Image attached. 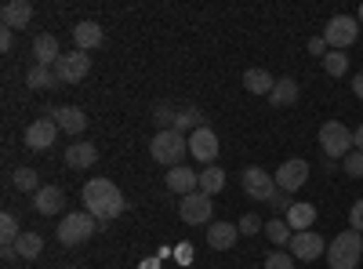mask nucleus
<instances>
[{
	"mask_svg": "<svg viewBox=\"0 0 363 269\" xmlns=\"http://www.w3.org/2000/svg\"><path fill=\"white\" fill-rule=\"evenodd\" d=\"M124 207H128L124 193H120V186L109 182V178H91L84 186V212H91L102 226L116 215H124Z\"/></svg>",
	"mask_w": 363,
	"mask_h": 269,
	"instance_id": "nucleus-1",
	"label": "nucleus"
},
{
	"mask_svg": "<svg viewBox=\"0 0 363 269\" xmlns=\"http://www.w3.org/2000/svg\"><path fill=\"white\" fill-rule=\"evenodd\" d=\"M359 258H363V233H356V229L338 233L335 241L327 244V265L330 269H356Z\"/></svg>",
	"mask_w": 363,
	"mask_h": 269,
	"instance_id": "nucleus-2",
	"label": "nucleus"
},
{
	"mask_svg": "<svg viewBox=\"0 0 363 269\" xmlns=\"http://www.w3.org/2000/svg\"><path fill=\"white\" fill-rule=\"evenodd\" d=\"M149 153H153V160L157 164H164V168H178L182 160L189 157V138L182 135V131H157L153 135V142H149Z\"/></svg>",
	"mask_w": 363,
	"mask_h": 269,
	"instance_id": "nucleus-3",
	"label": "nucleus"
},
{
	"mask_svg": "<svg viewBox=\"0 0 363 269\" xmlns=\"http://www.w3.org/2000/svg\"><path fill=\"white\" fill-rule=\"evenodd\" d=\"M99 219L91 215V212H73V215H66L62 222H58V229H55V236H58V244H66V248H77V244H87L91 236L99 233Z\"/></svg>",
	"mask_w": 363,
	"mask_h": 269,
	"instance_id": "nucleus-4",
	"label": "nucleus"
},
{
	"mask_svg": "<svg viewBox=\"0 0 363 269\" xmlns=\"http://www.w3.org/2000/svg\"><path fill=\"white\" fill-rule=\"evenodd\" d=\"M320 149H323V157L327 160H345L352 153V131L342 124V121H327L320 128Z\"/></svg>",
	"mask_w": 363,
	"mask_h": 269,
	"instance_id": "nucleus-5",
	"label": "nucleus"
},
{
	"mask_svg": "<svg viewBox=\"0 0 363 269\" xmlns=\"http://www.w3.org/2000/svg\"><path fill=\"white\" fill-rule=\"evenodd\" d=\"M356 37H359V22H356L352 15H335V18L323 26V40H327L330 51H345V48H352Z\"/></svg>",
	"mask_w": 363,
	"mask_h": 269,
	"instance_id": "nucleus-6",
	"label": "nucleus"
},
{
	"mask_svg": "<svg viewBox=\"0 0 363 269\" xmlns=\"http://www.w3.org/2000/svg\"><path fill=\"white\" fill-rule=\"evenodd\" d=\"M178 215L186 226H211V215H215V197H207V193H189V197H182L178 204Z\"/></svg>",
	"mask_w": 363,
	"mask_h": 269,
	"instance_id": "nucleus-7",
	"label": "nucleus"
},
{
	"mask_svg": "<svg viewBox=\"0 0 363 269\" xmlns=\"http://www.w3.org/2000/svg\"><path fill=\"white\" fill-rule=\"evenodd\" d=\"M240 182H244V193L255 200V204H269L272 193H277V178H272L265 168H244V175H240Z\"/></svg>",
	"mask_w": 363,
	"mask_h": 269,
	"instance_id": "nucleus-8",
	"label": "nucleus"
},
{
	"mask_svg": "<svg viewBox=\"0 0 363 269\" xmlns=\"http://www.w3.org/2000/svg\"><path fill=\"white\" fill-rule=\"evenodd\" d=\"M277 190H284V193H298L301 186L309 182V164L301 160V157H291V160H284L280 168H277Z\"/></svg>",
	"mask_w": 363,
	"mask_h": 269,
	"instance_id": "nucleus-9",
	"label": "nucleus"
},
{
	"mask_svg": "<svg viewBox=\"0 0 363 269\" xmlns=\"http://www.w3.org/2000/svg\"><path fill=\"white\" fill-rule=\"evenodd\" d=\"M87 73H91V58H87V51H69V55H62V58L55 62V77H58V84H80Z\"/></svg>",
	"mask_w": 363,
	"mask_h": 269,
	"instance_id": "nucleus-10",
	"label": "nucleus"
},
{
	"mask_svg": "<svg viewBox=\"0 0 363 269\" xmlns=\"http://www.w3.org/2000/svg\"><path fill=\"white\" fill-rule=\"evenodd\" d=\"M55 138H58V124L51 121L48 113L26 128V149H33V153H44V149H51Z\"/></svg>",
	"mask_w": 363,
	"mask_h": 269,
	"instance_id": "nucleus-11",
	"label": "nucleus"
},
{
	"mask_svg": "<svg viewBox=\"0 0 363 269\" xmlns=\"http://www.w3.org/2000/svg\"><path fill=\"white\" fill-rule=\"evenodd\" d=\"M218 149H222L218 146V135L211 131L207 124L189 135V157H196V164H207L211 168V164H215V157H218Z\"/></svg>",
	"mask_w": 363,
	"mask_h": 269,
	"instance_id": "nucleus-12",
	"label": "nucleus"
},
{
	"mask_svg": "<svg viewBox=\"0 0 363 269\" xmlns=\"http://www.w3.org/2000/svg\"><path fill=\"white\" fill-rule=\"evenodd\" d=\"M291 255H294V262H316L320 255H327V244H323L320 233L306 229V233L291 236Z\"/></svg>",
	"mask_w": 363,
	"mask_h": 269,
	"instance_id": "nucleus-13",
	"label": "nucleus"
},
{
	"mask_svg": "<svg viewBox=\"0 0 363 269\" xmlns=\"http://www.w3.org/2000/svg\"><path fill=\"white\" fill-rule=\"evenodd\" d=\"M48 116L58 124V131H66V135H84V128H87V113L80 109V106H58V109H48Z\"/></svg>",
	"mask_w": 363,
	"mask_h": 269,
	"instance_id": "nucleus-14",
	"label": "nucleus"
},
{
	"mask_svg": "<svg viewBox=\"0 0 363 269\" xmlns=\"http://www.w3.org/2000/svg\"><path fill=\"white\" fill-rule=\"evenodd\" d=\"M167 190L178 193V197H189L200 190V175L186 164H178V168H167Z\"/></svg>",
	"mask_w": 363,
	"mask_h": 269,
	"instance_id": "nucleus-15",
	"label": "nucleus"
},
{
	"mask_svg": "<svg viewBox=\"0 0 363 269\" xmlns=\"http://www.w3.org/2000/svg\"><path fill=\"white\" fill-rule=\"evenodd\" d=\"M29 18H33V4H29V0H8V4L0 8V22H4V29H26Z\"/></svg>",
	"mask_w": 363,
	"mask_h": 269,
	"instance_id": "nucleus-16",
	"label": "nucleus"
},
{
	"mask_svg": "<svg viewBox=\"0 0 363 269\" xmlns=\"http://www.w3.org/2000/svg\"><path fill=\"white\" fill-rule=\"evenodd\" d=\"M95 160H99V149L91 146V142L77 138L73 146H66V164H69L73 171H87V168H95Z\"/></svg>",
	"mask_w": 363,
	"mask_h": 269,
	"instance_id": "nucleus-17",
	"label": "nucleus"
},
{
	"mask_svg": "<svg viewBox=\"0 0 363 269\" xmlns=\"http://www.w3.org/2000/svg\"><path fill=\"white\" fill-rule=\"evenodd\" d=\"M102 40H106V33H102L99 22H77V26H73V44H77V51H95V48H102Z\"/></svg>",
	"mask_w": 363,
	"mask_h": 269,
	"instance_id": "nucleus-18",
	"label": "nucleus"
},
{
	"mask_svg": "<svg viewBox=\"0 0 363 269\" xmlns=\"http://www.w3.org/2000/svg\"><path fill=\"white\" fill-rule=\"evenodd\" d=\"M33 58H37V66H48L55 70V62L62 58V48H58V37L55 33H40L33 40Z\"/></svg>",
	"mask_w": 363,
	"mask_h": 269,
	"instance_id": "nucleus-19",
	"label": "nucleus"
},
{
	"mask_svg": "<svg viewBox=\"0 0 363 269\" xmlns=\"http://www.w3.org/2000/svg\"><path fill=\"white\" fill-rule=\"evenodd\" d=\"M236 241H240V229L233 222H211L207 226V244L215 251H229Z\"/></svg>",
	"mask_w": 363,
	"mask_h": 269,
	"instance_id": "nucleus-20",
	"label": "nucleus"
},
{
	"mask_svg": "<svg viewBox=\"0 0 363 269\" xmlns=\"http://www.w3.org/2000/svg\"><path fill=\"white\" fill-rule=\"evenodd\" d=\"M33 207H37L40 215H58V212L66 207V193L58 190V186H44V190L33 197Z\"/></svg>",
	"mask_w": 363,
	"mask_h": 269,
	"instance_id": "nucleus-21",
	"label": "nucleus"
},
{
	"mask_svg": "<svg viewBox=\"0 0 363 269\" xmlns=\"http://www.w3.org/2000/svg\"><path fill=\"white\" fill-rule=\"evenodd\" d=\"M313 222H316V207H313V204H301V200H294V204L287 207V226H291L294 233H306V229H313Z\"/></svg>",
	"mask_w": 363,
	"mask_h": 269,
	"instance_id": "nucleus-22",
	"label": "nucleus"
},
{
	"mask_svg": "<svg viewBox=\"0 0 363 269\" xmlns=\"http://www.w3.org/2000/svg\"><path fill=\"white\" fill-rule=\"evenodd\" d=\"M40 251H44V236L33 229H22V236L15 241V255L29 262V258H40Z\"/></svg>",
	"mask_w": 363,
	"mask_h": 269,
	"instance_id": "nucleus-23",
	"label": "nucleus"
},
{
	"mask_svg": "<svg viewBox=\"0 0 363 269\" xmlns=\"http://www.w3.org/2000/svg\"><path fill=\"white\" fill-rule=\"evenodd\" d=\"M272 106H294L298 102V80L294 77H280L277 87H272V95H269Z\"/></svg>",
	"mask_w": 363,
	"mask_h": 269,
	"instance_id": "nucleus-24",
	"label": "nucleus"
},
{
	"mask_svg": "<svg viewBox=\"0 0 363 269\" xmlns=\"http://www.w3.org/2000/svg\"><path fill=\"white\" fill-rule=\"evenodd\" d=\"M58 84V77H55V70H48V66H29L26 70V87H33V92H48V87H55Z\"/></svg>",
	"mask_w": 363,
	"mask_h": 269,
	"instance_id": "nucleus-25",
	"label": "nucleus"
},
{
	"mask_svg": "<svg viewBox=\"0 0 363 269\" xmlns=\"http://www.w3.org/2000/svg\"><path fill=\"white\" fill-rule=\"evenodd\" d=\"M244 87H247L251 95H265V99H269L272 87H277V80H272L265 70H247V73H244Z\"/></svg>",
	"mask_w": 363,
	"mask_h": 269,
	"instance_id": "nucleus-26",
	"label": "nucleus"
},
{
	"mask_svg": "<svg viewBox=\"0 0 363 269\" xmlns=\"http://www.w3.org/2000/svg\"><path fill=\"white\" fill-rule=\"evenodd\" d=\"M225 190V171L222 168H203L200 171V193H207V197H215V193H222Z\"/></svg>",
	"mask_w": 363,
	"mask_h": 269,
	"instance_id": "nucleus-27",
	"label": "nucleus"
},
{
	"mask_svg": "<svg viewBox=\"0 0 363 269\" xmlns=\"http://www.w3.org/2000/svg\"><path fill=\"white\" fill-rule=\"evenodd\" d=\"M11 182H15V190H18V193H33V197L44 190V186H40V175H37L33 168H15Z\"/></svg>",
	"mask_w": 363,
	"mask_h": 269,
	"instance_id": "nucleus-28",
	"label": "nucleus"
},
{
	"mask_svg": "<svg viewBox=\"0 0 363 269\" xmlns=\"http://www.w3.org/2000/svg\"><path fill=\"white\" fill-rule=\"evenodd\" d=\"M265 236L277 248H291V236H294V229L287 226V219H272V222H265Z\"/></svg>",
	"mask_w": 363,
	"mask_h": 269,
	"instance_id": "nucleus-29",
	"label": "nucleus"
},
{
	"mask_svg": "<svg viewBox=\"0 0 363 269\" xmlns=\"http://www.w3.org/2000/svg\"><path fill=\"white\" fill-rule=\"evenodd\" d=\"M18 236H22V229H18L15 215H11V212H4V215H0V244H4V248H15Z\"/></svg>",
	"mask_w": 363,
	"mask_h": 269,
	"instance_id": "nucleus-30",
	"label": "nucleus"
},
{
	"mask_svg": "<svg viewBox=\"0 0 363 269\" xmlns=\"http://www.w3.org/2000/svg\"><path fill=\"white\" fill-rule=\"evenodd\" d=\"M323 70H327L330 77H345V73H349V58H345V51H327Z\"/></svg>",
	"mask_w": 363,
	"mask_h": 269,
	"instance_id": "nucleus-31",
	"label": "nucleus"
},
{
	"mask_svg": "<svg viewBox=\"0 0 363 269\" xmlns=\"http://www.w3.org/2000/svg\"><path fill=\"white\" fill-rule=\"evenodd\" d=\"M236 229H240V236H255V233H265V222L251 212V215H244V219L236 222Z\"/></svg>",
	"mask_w": 363,
	"mask_h": 269,
	"instance_id": "nucleus-32",
	"label": "nucleus"
},
{
	"mask_svg": "<svg viewBox=\"0 0 363 269\" xmlns=\"http://www.w3.org/2000/svg\"><path fill=\"white\" fill-rule=\"evenodd\" d=\"M342 168H345L349 178H363V153H359V149H352V153L342 160Z\"/></svg>",
	"mask_w": 363,
	"mask_h": 269,
	"instance_id": "nucleus-33",
	"label": "nucleus"
},
{
	"mask_svg": "<svg viewBox=\"0 0 363 269\" xmlns=\"http://www.w3.org/2000/svg\"><path fill=\"white\" fill-rule=\"evenodd\" d=\"M265 269H294V255L291 251H272L265 258Z\"/></svg>",
	"mask_w": 363,
	"mask_h": 269,
	"instance_id": "nucleus-34",
	"label": "nucleus"
},
{
	"mask_svg": "<svg viewBox=\"0 0 363 269\" xmlns=\"http://www.w3.org/2000/svg\"><path fill=\"white\" fill-rule=\"evenodd\" d=\"M174 116H178V113H174L171 106H157V113H153V121L160 124V131H171V128H174Z\"/></svg>",
	"mask_w": 363,
	"mask_h": 269,
	"instance_id": "nucleus-35",
	"label": "nucleus"
},
{
	"mask_svg": "<svg viewBox=\"0 0 363 269\" xmlns=\"http://www.w3.org/2000/svg\"><path fill=\"white\" fill-rule=\"evenodd\" d=\"M349 226H352L356 233H363V197L349 207Z\"/></svg>",
	"mask_w": 363,
	"mask_h": 269,
	"instance_id": "nucleus-36",
	"label": "nucleus"
},
{
	"mask_svg": "<svg viewBox=\"0 0 363 269\" xmlns=\"http://www.w3.org/2000/svg\"><path fill=\"white\" fill-rule=\"evenodd\" d=\"M327 51H330V48H327V40H323V33L309 40V55H313V58H327Z\"/></svg>",
	"mask_w": 363,
	"mask_h": 269,
	"instance_id": "nucleus-37",
	"label": "nucleus"
},
{
	"mask_svg": "<svg viewBox=\"0 0 363 269\" xmlns=\"http://www.w3.org/2000/svg\"><path fill=\"white\" fill-rule=\"evenodd\" d=\"M269 204H272V207H284V212H287V207H291L294 200H291V193H284V190H277V193H272V200H269Z\"/></svg>",
	"mask_w": 363,
	"mask_h": 269,
	"instance_id": "nucleus-38",
	"label": "nucleus"
},
{
	"mask_svg": "<svg viewBox=\"0 0 363 269\" xmlns=\"http://www.w3.org/2000/svg\"><path fill=\"white\" fill-rule=\"evenodd\" d=\"M11 44H15V29H0V51H11Z\"/></svg>",
	"mask_w": 363,
	"mask_h": 269,
	"instance_id": "nucleus-39",
	"label": "nucleus"
},
{
	"mask_svg": "<svg viewBox=\"0 0 363 269\" xmlns=\"http://www.w3.org/2000/svg\"><path fill=\"white\" fill-rule=\"evenodd\" d=\"M352 92H356V99H363V70L352 77Z\"/></svg>",
	"mask_w": 363,
	"mask_h": 269,
	"instance_id": "nucleus-40",
	"label": "nucleus"
},
{
	"mask_svg": "<svg viewBox=\"0 0 363 269\" xmlns=\"http://www.w3.org/2000/svg\"><path fill=\"white\" fill-rule=\"evenodd\" d=\"M352 146H356V149H359V153H363V124H359V128L352 131Z\"/></svg>",
	"mask_w": 363,
	"mask_h": 269,
	"instance_id": "nucleus-41",
	"label": "nucleus"
},
{
	"mask_svg": "<svg viewBox=\"0 0 363 269\" xmlns=\"http://www.w3.org/2000/svg\"><path fill=\"white\" fill-rule=\"evenodd\" d=\"M356 22H359V26H363V4H359V11H356Z\"/></svg>",
	"mask_w": 363,
	"mask_h": 269,
	"instance_id": "nucleus-42",
	"label": "nucleus"
},
{
	"mask_svg": "<svg viewBox=\"0 0 363 269\" xmlns=\"http://www.w3.org/2000/svg\"><path fill=\"white\" fill-rule=\"evenodd\" d=\"M66 269H73V265H66Z\"/></svg>",
	"mask_w": 363,
	"mask_h": 269,
	"instance_id": "nucleus-43",
	"label": "nucleus"
}]
</instances>
